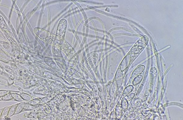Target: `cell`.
<instances>
[{
    "label": "cell",
    "mask_w": 183,
    "mask_h": 120,
    "mask_svg": "<svg viewBox=\"0 0 183 120\" xmlns=\"http://www.w3.org/2000/svg\"><path fill=\"white\" fill-rule=\"evenodd\" d=\"M66 23L65 20H62L59 23L57 30V35L60 37H63L65 34L66 29Z\"/></svg>",
    "instance_id": "1"
}]
</instances>
